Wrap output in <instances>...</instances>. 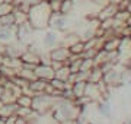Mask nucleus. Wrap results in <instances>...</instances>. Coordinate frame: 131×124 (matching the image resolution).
Returning a JSON list of instances; mask_svg holds the SVG:
<instances>
[{
	"mask_svg": "<svg viewBox=\"0 0 131 124\" xmlns=\"http://www.w3.org/2000/svg\"><path fill=\"white\" fill-rule=\"evenodd\" d=\"M51 7L48 5V0H42L32 5L28 10V22L32 25L34 29H42L48 26L51 18Z\"/></svg>",
	"mask_w": 131,
	"mask_h": 124,
	"instance_id": "f257e3e1",
	"label": "nucleus"
},
{
	"mask_svg": "<svg viewBox=\"0 0 131 124\" xmlns=\"http://www.w3.org/2000/svg\"><path fill=\"white\" fill-rule=\"evenodd\" d=\"M56 96L52 95H47V94H37V95H32V110L37 112V114H44L47 112L50 108H54L56 107Z\"/></svg>",
	"mask_w": 131,
	"mask_h": 124,
	"instance_id": "f03ea898",
	"label": "nucleus"
},
{
	"mask_svg": "<svg viewBox=\"0 0 131 124\" xmlns=\"http://www.w3.org/2000/svg\"><path fill=\"white\" fill-rule=\"evenodd\" d=\"M34 31L35 29L32 28V25L29 24L28 20L20 25H16V39L19 43H22L24 45H28V44L32 43Z\"/></svg>",
	"mask_w": 131,
	"mask_h": 124,
	"instance_id": "7ed1b4c3",
	"label": "nucleus"
},
{
	"mask_svg": "<svg viewBox=\"0 0 131 124\" xmlns=\"http://www.w3.org/2000/svg\"><path fill=\"white\" fill-rule=\"evenodd\" d=\"M48 54H50L51 61H61V63H64V64H67L69 58L71 57L70 48L66 47V45H58V47L50 48Z\"/></svg>",
	"mask_w": 131,
	"mask_h": 124,
	"instance_id": "20e7f679",
	"label": "nucleus"
},
{
	"mask_svg": "<svg viewBox=\"0 0 131 124\" xmlns=\"http://www.w3.org/2000/svg\"><path fill=\"white\" fill-rule=\"evenodd\" d=\"M34 72H35L38 79H42V80H47V82H50L56 76V72L51 67V64H42V63H39V64H37L34 67Z\"/></svg>",
	"mask_w": 131,
	"mask_h": 124,
	"instance_id": "39448f33",
	"label": "nucleus"
},
{
	"mask_svg": "<svg viewBox=\"0 0 131 124\" xmlns=\"http://www.w3.org/2000/svg\"><path fill=\"white\" fill-rule=\"evenodd\" d=\"M117 12H118V6L117 5L108 3L106 6H103L102 9L99 10L98 20L99 22H102V20H106V19H112V18H115Z\"/></svg>",
	"mask_w": 131,
	"mask_h": 124,
	"instance_id": "423d86ee",
	"label": "nucleus"
},
{
	"mask_svg": "<svg viewBox=\"0 0 131 124\" xmlns=\"http://www.w3.org/2000/svg\"><path fill=\"white\" fill-rule=\"evenodd\" d=\"M86 85H88L86 80H77V82H74V83L71 85V92H73V95H74L76 99H80V98L84 96Z\"/></svg>",
	"mask_w": 131,
	"mask_h": 124,
	"instance_id": "0eeeda50",
	"label": "nucleus"
},
{
	"mask_svg": "<svg viewBox=\"0 0 131 124\" xmlns=\"http://www.w3.org/2000/svg\"><path fill=\"white\" fill-rule=\"evenodd\" d=\"M119 44H121V37H114V38H108L103 41V47L102 50L108 53H112V51H118L119 48Z\"/></svg>",
	"mask_w": 131,
	"mask_h": 124,
	"instance_id": "6e6552de",
	"label": "nucleus"
},
{
	"mask_svg": "<svg viewBox=\"0 0 131 124\" xmlns=\"http://www.w3.org/2000/svg\"><path fill=\"white\" fill-rule=\"evenodd\" d=\"M16 111H18V104H16V102L3 104V107L0 108V117H2V118H7L10 115L16 114Z\"/></svg>",
	"mask_w": 131,
	"mask_h": 124,
	"instance_id": "1a4fd4ad",
	"label": "nucleus"
},
{
	"mask_svg": "<svg viewBox=\"0 0 131 124\" xmlns=\"http://www.w3.org/2000/svg\"><path fill=\"white\" fill-rule=\"evenodd\" d=\"M71 76V70H70V67L67 66V64H64V66H61L58 70H56V76L57 79H60V80H64L69 83V79H70Z\"/></svg>",
	"mask_w": 131,
	"mask_h": 124,
	"instance_id": "9d476101",
	"label": "nucleus"
},
{
	"mask_svg": "<svg viewBox=\"0 0 131 124\" xmlns=\"http://www.w3.org/2000/svg\"><path fill=\"white\" fill-rule=\"evenodd\" d=\"M16 104H18V107H31L32 108V95H29V94H20L16 98Z\"/></svg>",
	"mask_w": 131,
	"mask_h": 124,
	"instance_id": "9b49d317",
	"label": "nucleus"
},
{
	"mask_svg": "<svg viewBox=\"0 0 131 124\" xmlns=\"http://www.w3.org/2000/svg\"><path fill=\"white\" fill-rule=\"evenodd\" d=\"M0 25H3V26H16V18H15V13H7L5 16H0Z\"/></svg>",
	"mask_w": 131,
	"mask_h": 124,
	"instance_id": "f8f14e48",
	"label": "nucleus"
},
{
	"mask_svg": "<svg viewBox=\"0 0 131 124\" xmlns=\"http://www.w3.org/2000/svg\"><path fill=\"white\" fill-rule=\"evenodd\" d=\"M70 48V53H71V56H83L84 54V41H77L76 44H73L71 47H69Z\"/></svg>",
	"mask_w": 131,
	"mask_h": 124,
	"instance_id": "ddd939ff",
	"label": "nucleus"
},
{
	"mask_svg": "<svg viewBox=\"0 0 131 124\" xmlns=\"http://www.w3.org/2000/svg\"><path fill=\"white\" fill-rule=\"evenodd\" d=\"M15 10V5L12 3V2H2L0 3V16H5V15L7 13H12Z\"/></svg>",
	"mask_w": 131,
	"mask_h": 124,
	"instance_id": "4468645a",
	"label": "nucleus"
},
{
	"mask_svg": "<svg viewBox=\"0 0 131 124\" xmlns=\"http://www.w3.org/2000/svg\"><path fill=\"white\" fill-rule=\"evenodd\" d=\"M73 7H74V3H73V0H61L60 13H61V15H67V13H70Z\"/></svg>",
	"mask_w": 131,
	"mask_h": 124,
	"instance_id": "2eb2a0df",
	"label": "nucleus"
},
{
	"mask_svg": "<svg viewBox=\"0 0 131 124\" xmlns=\"http://www.w3.org/2000/svg\"><path fill=\"white\" fill-rule=\"evenodd\" d=\"M5 89H6L5 86H3V85H0V98H2V95H3V92H5Z\"/></svg>",
	"mask_w": 131,
	"mask_h": 124,
	"instance_id": "dca6fc26",
	"label": "nucleus"
},
{
	"mask_svg": "<svg viewBox=\"0 0 131 124\" xmlns=\"http://www.w3.org/2000/svg\"><path fill=\"white\" fill-rule=\"evenodd\" d=\"M122 0H109V3H112V5H118V3H121Z\"/></svg>",
	"mask_w": 131,
	"mask_h": 124,
	"instance_id": "f3484780",
	"label": "nucleus"
},
{
	"mask_svg": "<svg viewBox=\"0 0 131 124\" xmlns=\"http://www.w3.org/2000/svg\"><path fill=\"white\" fill-rule=\"evenodd\" d=\"M0 124H6V121H5V118H2V117H0Z\"/></svg>",
	"mask_w": 131,
	"mask_h": 124,
	"instance_id": "a211bd4d",
	"label": "nucleus"
}]
</instances>
